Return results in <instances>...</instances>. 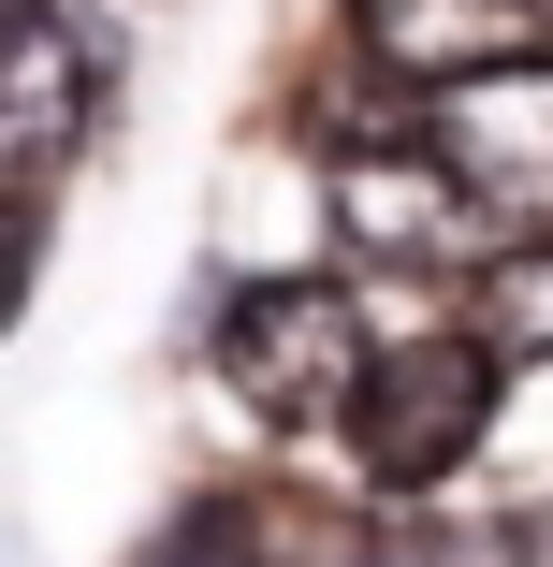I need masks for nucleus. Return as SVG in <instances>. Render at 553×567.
<instances>
[{
    "mask_svg": "<svg viewBox=\"0 0 553 567\" xmlns=\"http://www.w3.org/2000/svg\"><path fill=\"white\" fill-rule=\"evenodd\" d=\"M102 117V59L59 0H0V189H44Z\"/></svg>",
    "mask_w": 553,
    "mask_h": 567,
    "instance_id": "39448f33",
    "label": "nucleus"
},
{
    "mask_svg": "<svg viewBox=\"0 0 553 567\" xmlns=\"http://www.w3.org/2000/svg\"><path fill=\"white\" fill-rule=\"evenodd\" d=\"M320 218H336V248L379 262V277H437V262H481V189L452 175L437 132H336L320 146Z\"/></svg>",
    "mask_w": 553,
    "mask_h": 567,
    "instance_id": "f03ea898",
    "label": "nucleus"
},
{
    "mask_svg": "<svg viewBox=\"0 0 553 567\" xmlns=\"http://www.w3.org/2000/svg\"><path fill=\"white\" fill-rule=\"evenodd\" d=\"M467 334L495 364H553V234H510L467 262Z\"/></svg>",
    "mask_w": 553,
    "mask_h": 567,
    "instance_id": "0eeeda50",
    "label": "nucleus"
},
{
    "mask_svg": "<svg viewBox=\"0 0 553 567\" xmlns=\"http://www.w3.org/2000/svg\"><path fill=\"white\" fill-rule=\"evenodd\" d=\"M437 146H452V175L481 204L553 218V44H510V59L452 73V87H437Z\"/></svg>",
    "mask_w": 553,
    "mask_h": 567,
    "instance_id": "20e7f679",
    "label": "nucleus"
},
{
    "mask_svg": "<svg viewBox=\"0 0 553 567\" xmlns=\"http://www.w3.org/2000/svg\"><path fill=\"white\" fill-rule=\"evenodd\" d=\"M495 567H553V509H524V524L495 538Z\"/></svg>",
    "mask_w": 553,
    "mask_h": 567,
    "instance_id": "9d476101",
    "label": "nucleus"
},
{
    "mask_svg": "<svg viewBox=\"0 0 553 567\" xmlns=\"http://www.w3.org/2000/svg\"><path fill=\"white\" fill-rule=\"evenodd\" d=\"M365 306L336 277H248L218 306V379L248 393V422H336L350 379H365Z\"/></svg>",
    "mask_w": 553,
    "mask_h": 567,
    "instance_id": "7ed1b4c3",
    "label": "nucleus"
},
{
    "mask_svg": "<svg viewBox=\"0 0 553 567\" xmlns=\"http://www.w3.org/2000/svg\"><path fill=\"white\" fill-rule=\"evenodd\" d=\"M132 567H263V509L248 495H175Z\"/></svg>",
    "mask_w": 553,
    "mask_h": 567,
    "instance_id": "6e6552de",
    "label": "nucleus"
},
{
    "mask_svg": "<svg viewBox=\"0 0 553 567\" xmlns=\"http://www.w3.org/2000/svg\"><path fill=\"white\" fill-rule=\"evenodd\" d=\"M350 44L408 87H452L510 44H553V0H350Z\"/></svg>",
    "mask_w": 553,
    "mask_h": 567,
    "instance_id": "423d86ee",
    "label": "nucleus"
},
{
    "mask_svg": "<svg viewBox=\"0 0 553 567\" xmlns=\"http://www.w3.org/2000/svg\"><path fill=\"white\" fill-rule=\"evenodd\" d=\"M30 277H44V218H30V189H0V320L30 306Z\"/></svg>",
    "mask_w": 553,
    "mask_h": 567,
    "instance_id": "1a4fd4ad",
    "label": "nucleus"
},
{
    "mask_svg": "<svg viewBox=\"0 0 553 567\" xmlns=\"http://www.w3.org/2000/svg\"><path fill=\"white\" fill-rule=\"evenodd\" d=\"M495 379H510V364L481 350V334H379L365 379H350V408H336L365 495H437V481H467L481 436H495Z\"/></svg>",
    "mask_w": 553,
    "mask_h": 567,
    "instance_id": "f257e3e1",
    "label": "nucleus"
}]
</instances>
